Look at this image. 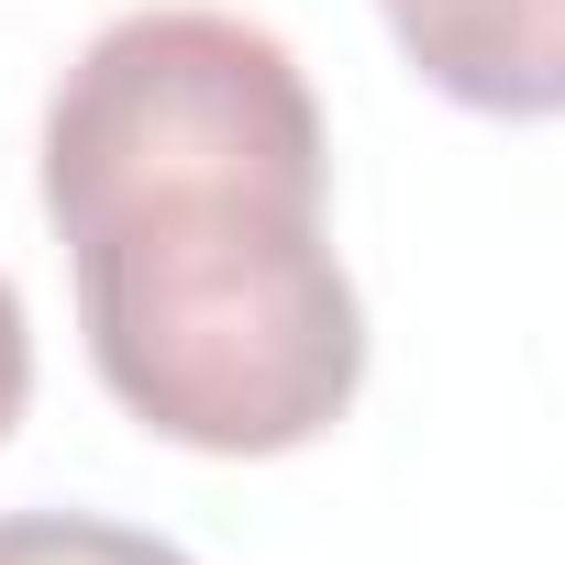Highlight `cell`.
<instances>
[{
    "label": "cell",
    "mask_w": 565,
    "mask_h": 565,
    "mask_svg": "<svg viewBox=\"0 0 565 565\" xmlns=\"http://www.w3.org/2000/svg\"><path fill=\"white\" fill-rule=\"evenodd\" d=\"M0 565H189V554L89 510H0Z\"/></svg>",
    "instance_id": "cell-4"
},
{
    "label": "cell",
    "mask_w": 565,
    "mask_h": 565,
    "mask_svg": "<svg viewBox=\"0 0 565 565\" xmlns=\"http://www.w3.org/2000/svg\"><path fill=\"white\" fill-rule=\"evenodd\" d=\"M23 399H34V333H23V289L0 277V444H12Z\"/></svg>",
    "instance_id": "cell-5"
},
{
    "label": "cell",
    "mask_w": 565,
    "mask_h": 565,
    "mask_svg": "<svg viewBox=\"0 0 565 565\" xmlns=\"http://www.w3.org/2000/svg\"><path fill=\"white\" fill-rule=\"evenodd\" d=\"M333 178H167L67 222L100 388L189 455H300L366 388V300L322 233Z\"/></svg>",
    "instance_id": "cell-1"
},
{
    "label": "cell",
    "mask_w": 565,
    "mask_h": 565,
    "mask_svg": "<svg viewBox=\"0 0 565 565\" xmlns=\"http://www.w3.org/2000/svg\"><path fill=\"white\" fill-rule=\"evenodd\" d=\"M422 89L488 111V122H554L565 111V0H377Z\"/></svg>",
    "instance_id": "cell-3"
},
{
    "label": "cell",
    "mask_w": 565,
    "mask_h": 565,
    "mask_svg": "<svg viewBox=\"0 0 565 565\" xmlns=\"http://www.w3.org/2000/svg\"><path fill=\"white\" fill-rule=\"evenodd\" d=\"M167 178H333L322 100L300 56L244 12L156 0L78 45L45 100V222H89L100 200Z\"/></svg>",
    "instance_id": "cell-2"
}]
</instances>
